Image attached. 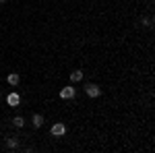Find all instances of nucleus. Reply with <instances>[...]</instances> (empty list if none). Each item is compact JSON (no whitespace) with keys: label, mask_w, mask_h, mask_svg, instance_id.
Returning a JSON list of instances; mask_svg holds the SVG:
<instances>
[{"label":"nucleus","mask_w":155,"mask_h":153,"mask_svg":"<svg viewBox=\"0 0 155 153\" xmlns=\"http://www.w3.org/2000/svg\"><path fill=\"white\" fill-rule=\"evenodd\" d=\"M85 93L89 95V97H99L101 95V89H99V85H95V83H87L85 85Z\"/></svg>","instance_id":"nucleus-1"},{"label":"nucleus","mask_w":155,"mask_h":153,"mask_svg":"<svg viewBox=\"0 0 155 153\" xmlns=\"http://www.w3.org/2000/svg\"><path fill=\"white\" fill-rule=\"evenodd\" d=\"M77 95V89L72 87V85H68V87H62L60 89V99H72Z\"/></svg>","instance_id":"nucleus-2"},{"label":"nucleus","mask_w":155,"mask_h":153,"mask_svg":"<svg viewBox=\"0 0 155 153\" xmlns=\"http://www.w3.org/2000/svg\"><path fill=\"white\" fill-rule=\"evenodd\" d=\"M52 135H54V137H64V135H66V126H64L62 122L52 124Z\"/></svg>","instance_id":"nucleus-3"},{"label":"nucleus","mask_w":155,"mask_h":153,"mask_svg":"<svg viewBox=\"0 0 155 153\" xmlns=\"http://www.w3.org/2000/svg\"><path fill=\"white\" fill-rule=\"evenodd\" d=\"M6 104L11 108H17L19 104H21V97H19V93H8L6 95Z\"/></svg>","instance_id":"nucleus-4"},{"label":"nucleus","mask_w":155,"mask_h":153,"mask_svg":"<svg viewBox=\"0 0 155 153\" xmlns=\"http://www.w3.org/2000/svg\"><path fill=\"white\" fill-rule=\"evenodd\" d=\"M6 83H8V85H12V87H15V85H19V83H21V77H19V72H11V75L6 77Z\"/></svg>","instance_id":"nucleus-5"},{"label":"nucleus","mask_w":155,"mask_h":153,"mask_svg":"<svg viewBox=\"0 0 155 153\" xmlns=\"http://www.w3.org/2000/svg\"><path fill=\"white\" fill-rule=\"evenodd\" d=\"M31 124H33L35 128L44 126V116H41V114H33V116H31Z\"/></svg>","instance_id":"nucleus-6"},{"label":"nucleus","mask_w":155,"mask_h":153,"mask_svg":"<svg viewBox=\"0 0 155 153\" xmlns=\"http://www.w3.org/2000/svg\"><path fill=\"white\" fill-rule=\"evenodd\" d=\"M6 147L8 149H17L19 147V137H6Z\"/></svg>","instance_id":"nucleus-7"},{"label":"nucleus","mask_w":155,"mask_h":153,"mask_svg":"<svg viewBox=\"0 0 155 153\" xmlns=\"http://www.w3.org/2000/svg\"><path fill=\"white\" fill-rule=\"evenodd\" d=\"M12 126H15V128H23L25 126V118L23 116H15L12 118Z\"/></svg>","instance_id":"nucleus-8"},{"label":"nucleus","mask_w":155,"mask_h":153,"mask_svg":"<svg viewBox=\"0 0 155 153\" xmlns=\"http://www.w3.org/2000/svg\"><path fill=\"white\" fill-rule=\"evenodd\" d=\"M79 81H83V72H81V71L71 72V83H79Z\"/></svg>","instance_id":"nucleus-9"},{"label":"nucleus","mask_w":155,"mask_h":153,"mask_svg":"<svg viewBox=\"0 0 155 153\" xmlns=\"http://www.w3.org/2000/svg\"><path fill=\"white\" fill-rule=\"evenodd\" d=\"M143 25L145 27H151V25H153V19H151V17H149V19H143Z\"/></svg>","instance_id":"nucleus-10"},{"label":"nucleus","mask_w":155,"mask_h":153,"mask_svg":"<svg viewBox=\"0 0 155 153\" xmlns=\"http://www.w3.org/2000/svg\"><path fill=\"white\" fill-rule=\"evenodd\" d=\"M0 2H4V0H0Z\"/></svg>","instance_id":"nucleus-11"}]
</instances>
